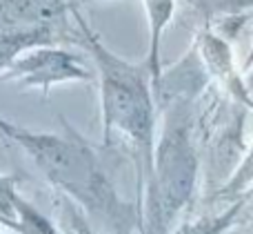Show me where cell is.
<instances>
[{"label":"cell","mask_w":253,"mask_h":234,"mask_svg":"<svg viewBox=\"0 0 253 234\" xmlns=\"http://www.w3.org/2000/svg\"><path fill=\"white\" fill-rule=\"evenodd\" d=\"M69 9V0H0V71L31 47L76 40Z\"/></svg>","instance_id":"277c9868"},{"label":"cell","mask_w":253,"mask_h":234,"mask_svg":"<svg viewBox=\"0 0 253 234\" xmlns=\"http://www.w3.org/2000/svg\"><path fill=\"white\" fill-rule=\"evenodd\" d=\"M247 208H249V194L238 196V199H233L220 214L202 217V219H196V221H187L173 234H224L238 221L240 212H245Z\"/></svg>","instance_id":"ba28073f"},{"label":"cell","mask_w":253,"mask_h":234,"mask_svg":"<svg viewBox=\"0 0 253 234\" xmlns=\"http://www.w3.org/2000/svg\"><path fill=\"white\" fill-rule=\"evenodd\" d=\"M67 125V123H65ZM0 134L29 154L42 176L69 196L83 214L105 234H131V208L118 196L93 147L67 125L65 134L31 132L0 116Z\"/></svg>","instance_id":"6da1fadb"},{"label":"cell","mask_w":253,"mask_h":234,"mask_svg":"<svg viewBox=\"0 0 253 234\" xmlns=\"http://www.w3.org/2000/svg\"><path fill=\"white\" fill-rule=\"evenodd\" d=\"M16 214H18V219H16V228L13 230H18L20 234H60L53 223H49L22 196H18V201H16Z\"/></svg>","instance_id":"30bf717a"},{"label":"cell","mask_w":253,"mask_h":234,"mask_svg":"<svg viewBox=\"0 0 253 234\" xmlns=\"http://www.w3.org/2000/svg\"><path fill=\"white\" fill-rule=\"evenodd\" d=\"M69 13L76 22V40L83 43V47L91 54L96 67L105 145H109L111 138L118 136L126 147H131L133 161L138 163L140 190H142L151 172L158 110L144 60L129 62L111 52L76 4H71Z\"/></svg>","instance_id":"7a4b0ae2"},{"label":"cell","mask_w":253,"mask_h":234,"mask_svg":"<svg viewBox=\"0 0 253 234\" xmlns=\"http://www.w3.org/2000/svg\"><path fill=\"white\" fill-rule=\"evenodd\" d=\"M165 123L160 138L153 143L151 172L147 178V223L144 234H167L187 205L198 176V154L193 145L191 96L169 94L158 101Z\"/></svg>","instance_id":"3957f363"},{"label":"cell","mask_w":253,"mask_h":234,"mask_svg":"<svg viewBox=\"0 0 253 234\" xmlns=\"http://www.w3.org/2000/svg\"><path fill=\"white\" fill-rule=\"evenodd\" d=\"M198 58H202V67H205L209 74H213L224 87L229 89L233 98L242 101V105L249 107V92L242 85V78L236 71V62H233V54L229 47L227 40H222L220 36L205 31L200 38V45H196Z\"/></svg>","instance_id":"8992f818"},{"label":"cell","mask_w":253,"mask_h":234,"mask_svg":"<svg viewBox=\"0 0 253 234\" xmlns=\"http://www.w3.org/2000/svg\"><path fill=\"white\" fill-rule=\"evenodd\" d=\"M56 221H58V228H60L62 234H105L100 232L87 217L83 214V210L69 199V196L60 194L58 192L56 196Z\"/></svg>","instance_id":"9c48e42d"},{"label":"cell","mask_w":253,"mask_h":234,"mask_svg":"<svg viewBox=\"0 0 253 234\" xmlns=\"http://www.w3.org/2000/svg\"><path fill=\"white\" fill-rule=\"evenodd\" d=\"M144 11H147L149 22V49L147 58H144V67L149 71V80H151L153 98L158 105V96H160V80L165 74V60H162V34L165 27L171 22L175 13L173 0H142Z\"/></svg>","instance_id":"52a82bcc"},{"label":"cell","mask_w":253,"mask_h":234,"mask_svg":"<svg viewBox=\"0 0 253 234\" xmlns=\"http://www.w3.org/2000/svg\"><path fill=\"white\" fill-rule=\"evenodd\" d=\"M16 181L11 176H0V223H7L9 228H16Z\"/></svg>","instance_id":"8fae6325"},{"label":"cell","mask_w":253,"mask_h":234,"mask_svg":"<svg viewBox=\"0 0 253 234\" xmlns=\"http://www.w3.org/2000/svg\"><path fill=\"white\" fill-rule=\"evenodd\" d=\"M93 71L69 49L58 45H38L18 54L2 71L0 83L16 80L25 89H40L47 96L53 85L62 83H87Z\"/></svg>","instance_id":"5b68a950"}]
</instances>
